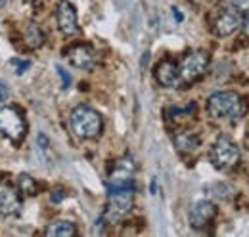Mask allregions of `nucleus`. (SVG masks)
I'll return each instance as SVG.
<instances>
[{"label":"nucleus","mask_w":249,"mask_h":237,"mask_svg":"<svg viewBox=\"0 0 249 237\" xmlns=\"http://www.w3.org/2000/svg\"><path fill=\"white\" fill-rule=\"evenodd\" d=\"M67 59L73 67L89 71L96 65V52L89 44H77V46H71L67 50Z\"/></svg>","instance_id":"nucleus-12"},{"label":"nucleus","mask_w":249,"mask_h":237,"mask_svg":"<svg viewBox=\"0 0 249 237\" xmlns=\"http://www.w3.org/2000/svg\"><path fill=\"white\" fill-rule=\"evenodd\" d=\"M10 65L16 69L18 75H23V73L31 67V61H29V59H10Z\"/></svg>","instance_id":"nucleus-19"},{"label":"nucleus","mask_w":249,"mask_h":237,"mask_svg":"<svg viewBox=\"0 0 249 237\" xmlns=\"http://www.w3.org/2000/svg\"><path fill=\"white\" fill-rule=\"evenodd\" d=\"M136 170V163L130 155H124L119 161H115L109 176H107V189H119V187H132V176Z\"/></svg>","instance_id":"nucleus-7"},{"label":"nucleus","mask_w":249,"mask_h":237,"mask_svg":"<svg viewBox=\"0 0 249 237\" xmlns=\"http://www.w3.org/2000/svg\"><path fill=\"white\" fill-rule=\"evenodd\" d=\"M56 69H58V75H60V77H62L63 88H69V85H71V77H69V73H67V71H65V69H63V67H60V65H58V67H56Z\"/></svg>","instance_id":"nucleus-20"},{"label":"nucleus","mask_w":249,"mask_h":237,"mask_svg":"<svg viewBox=\"0 0 249 237\" xmlns=\"http://www.w3.org/2000/svg\"><path fill=\"white\" fill-rule=\"evenodd\" d=\"M10 98V88L4 81H0V102H6Z\"/></svg>","instance_id":"nucleus-21"},{"label":"nucleus","mask_w":249,"mask_h":237,"mask_svg":"<svg viewBox=\"0 0 249 237\" xmlns=\"http://www.w3.org/2000/svg\"><path fill=\"white\" fill-rule=\"evenodd\" d=\"M175 144L177 148L182 149V151H196L199 148V140L192 134V132H180L175 136Z\"/></svg>","instance_id":"nucleus-15"},{"label":"nucleus","mask_w":249,"mask_h":237,"mask_svg":"<svg viewBox=\"0 0 249 237\" xmlns=\"http://www.w3.org/2000/svg\"><path fill=\"white\" fill-rule=\"evenodd\" d=\"M220 2L232 12H248L249 10V0H220Z\"/></svg>","instance_id":"nucleus-18"},{"label":"nucleus","mask_w":249,"mask_h":237,"mask_svg":"<svg viewBox=\"0 0 249 237\" xmlns=\"http://www.w3.org/2000/svg\"><path fill=\"white\" fill-rule=\"evenodd\" d=\"M215 216H217V207H215V203H211V201H207V199L196 201V203L190 207V212H188L190 226H192V228H197V230L209 226Z\"/></svg>","instance_id":"nucleus-8"},{"label":"nucleus","mask_w":249,"mask_h":237,"mask_svg":"<svg viewBox=\"0 0 249 237\" xmlns=\"http://www.w3.org/2000/svg\"><path fill=\"white\" fill-rule=\"evenodd\" d=\"M173 16H175V17H177L178 21H182V19H184V16H182V14H180V12L177 10V8H173Z\"/></svg>","instance_id":"nucleus-24"},{"label":"nucleus","mask_w":249,"mask_h":237,"mask_svg":"<svg viewBox=\"0 0 249 237\" xmlns=\"http://www.w3.org/2000/svg\"><path fill=\"white\" fill-rule=\"evenodd\" d=\"M25 38H27V44L31 48H38L44 44V33L38 29L35 23H31L27 29H25Z\"/></svg>","instance_id":"nucleus-17"},{"label":"nucleus","mask_w":249,"mask_h":237,"mask_svg":"<svg viewBox=\"0 0 249 237\" xmlns=\"http://www.w3.org/2000/svg\"><path fill=\"white\" fill-rule=\"evenodd\" d=\"M156 79L161 86H167V88H178V86H182L178 65L173 59H163V61L157 63Z\"/></svg>","instance_id":"nucleus-11"},{"label":"nucleus","mask_w":249,"mask_h":237,"mask_svg":"<svg viewBox=\"0 0 249 237\" xmlns=\"http://www.w3.org/2000/svg\"><path fill=\"white\" fill-rule=\"evenodd\" d=\"M207 65H209V54L205 50L188 52L178 63V73H180L182 85H192V83L199 81L205 75Z\"/></svg>","instance_id":"nucleus-4"},{"label":"nucleus","mask_w":249,"mask_h":237,"mask_svg":"<svg viewBox=\"0 0 249 237\" xmlns=\"http://www.w3.org/2000/svg\"><path fill=\"white\" fill-rule=\"evenodd\" d=\"M209 159H211V163H213V167L217 170H230L240 161V149L232 140L220 136L217 142L211 146Z\"/></svg>","instance_id":"nucleus-5"},{"label":"nucleus","mask_w":249,"mask_h":237,"mask_svg":"<svg viewBox=\"0 0 249 237\" xmlns=\"http://www.w3.org/2000/svg\"><path fill=\"white\" fill-rule=\"evenodd\" d=\"M240 25H242L240 16L232 10H226V12H220L217 16V19L213 23V31L217 36H230L240 29Z\"/></svg>","instance_id":"nucleus-13"},{"label":"nucleus","mask_w":249,"mask_h":237,"mask_svg":"<svg viewBox=\"0 0 249 237\" xmlns=\"http://www.w3.org/2000/svg\"><path fill=\"white\" fill-rule=\"evenodd\" d=\"M44 236H48V237H73V236H77V230H75V226H73L71 222H67V220H58V222H52V224L46 228Z\"/></svg>","instance_id":"nucleus-14"},{"label":"nucleus","mask_w":249,"mask_h":237,"mask_svg":"<svg viewBox=\"0 0 249 237\" xmlns=\"http://www.w3.org/2000/svg\"><path fill=\"white\" fill-rule=\"evenodd\" d=\"M207 111L213 118H230V120H238L246 115L248 105L244 102V98L232 90H222L215 92L209 96L207 100Z\"/></svg>","instance_id":"nucleus-1"},{"label":"nucleus","mask_w":249,"mask_h":237,"mask_svg":"<svg viewBox=\"0 0 249 237\" xmlns=\"http://www.w3.org/2000/svg\"><path fill=\"white\" fill-rule=\"evenodd\" d=\"M4 4H6V0H0V8H2V6H4Z\"/></svg>","instance_id":"nucleus-25"},{"label":"nucleus","mask_w":249,"mask_h":237,"mask_svg":"<svg viewBox=\"0 0 249 237\" xmlns=\"http://www.w3.org/2000/svg\"><path fill=\"white\" fill-rule=\"evenodd\" d=\"M69 122H71V130L83 138V140H92V138H98L102 128H104V120H102V115L89 107V105H77L73 111H71V117H69Z\"/></svg>","instance_id":"nucleus-2"},{"label":"nucleus","mask_w":249,"mask_h":237,"mask_svg":"<svg viewBox=\"0 0 249 237\" xmlns=\"http://www.w3.org/2000/svg\"><path fill=\"white\" fill-rule=\"evenodd\" d=\"M242 29H244V34L249 36V10L246 12V16H244V21H242V25H240Z\"/></svg>","instance_id":"nucleus-22"},{"label":"nucleus","mask_w":249,"mask_h":237,"mask_svg":"<svg viewBox=\"0 0 249 237\" xmlns=\"http://www.w3.org/2000/svg\"><path fill=\"white\" fill-rule=\"evenodd\" d=\"M56 19H58V27L63 34L71 36L79 31V23H77V10L69 0H60L58 8H56Z\"/></svg>","instance_id":"nucleus-9"},{"label":"nucleus","mask_w":249,"mask_h":237,"mask_svg":"<svg viewBox=\"0 0 249 237\" xmlns=\"http://www.w3.org/2000/svg\"><path fill=\"white\" fill-rule=\"evenodd\" d=\"M27 132V122L18 107H0V134L12 142H21Z\"/></svg>","instance_id":"nucleus-6"},{"label":"nucleus","mask_w":249,"mask_h":237,"mask_svg":"<svg viewBox=\"0 0 249 237\" xmlns=\"http://www.w3.org/2000/svg\"><path fill=\"white\" fill-rule=\"evenodd\" d=\"M134 205V187H119V189H109L107 205L104 212V220L111 226L123 222L124 216L130 212Z\"/></svg>","instance_id":"nucleus-3"},{"label":"nucleus","mask_w":249,"mask_h":237,"mask_svg":"<svg viewBox=\"0 0 249 237\" xmlns=\"http://www.w3.org/2000/svg\"><path fill=\"white\" fill-rule=\"evenodd\" d=\"M18 187H19V193H23V195H29V197L36 195V182L29 174H19L18 176Z\"/></svg>","instance_id":"nucleus-16"},{"label":"nucleus","mask_w":249,"mask_h":237,"mask_svg":"<svg viewBox=\"0 0 249 237\" xmlns=\"http://www.w3.org/2000/svg\"><path fill=\"white\" fill-rule=\"evenodd\" d=\"M21 208V199L18 189L6 180L0 182V216H14Z\"/></svg>","instance_id":"nucleus-10"},{"label":"nucleus","mask_w":249,"mask_h":237,"mask_svg":"<svg viewBox=\"0 0 249 237\" xmlns=\"http://www.w3.org/2000/svg\"><path fill=\"white\" fill-rule=\"evenodd\" d=\"M63 197H65L63 189H56V191H52V201H54V203H60Z\"/></svg>","instance_id":"nucleus-23"}]
</instances>
